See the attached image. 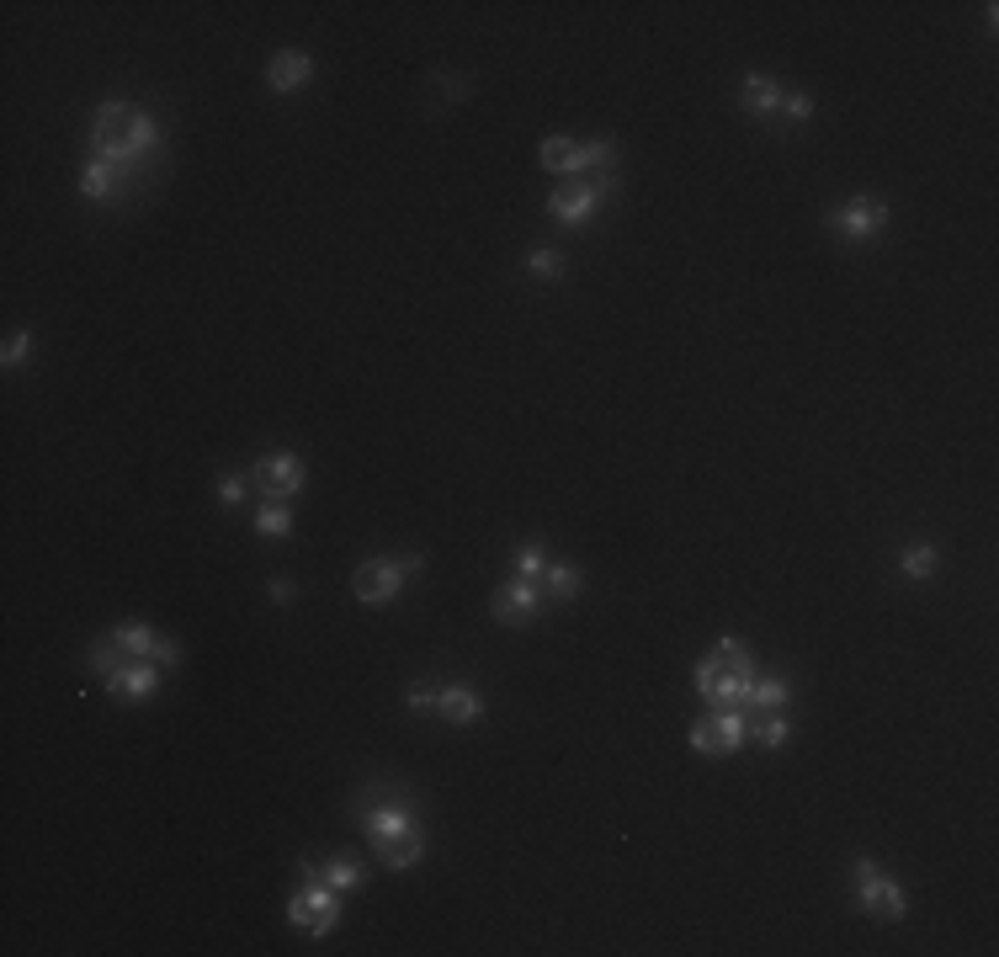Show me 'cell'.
Segmentation results:
<instances>
[{"label": "cell", "instance_id": "6da1fadb", "mask_svg": "<svg viewBox=\"0 0 999 957\" xmlns=\"http://www.w3.org/2000/svg\"><path fill=\"white\" fill-rule=\"evenodd\" d=\"M155 144H160V128H155V117H149V112L128 107V102L96 107L91 149H96V160L112 165V171H133V165H139Z\"/></svg>", "mask_w": 999, "mask_h": 957}, {"label": "cell", "instance_id": "7a4b0ae2", "mask_svg": "<svg viewBox=\"0 0 999 957\" xmlns=\"http://www.w3.org/2000/svg\"><path fill=\"white\" fill-rule=\"evenodd\" d=\"M750 654H744L739 638H723V644L697 665V692L713 702V708H744V692H750Z\"/></svg>", "mask_w": 999, "mask_h": 957}, {"label": "cell", "instance_id": "3957f363", "mask_svg": "<svg viewBox=\"0 0 999 957\" xmlns=\"http://www.w3.org/2000/svg\"><path fill=\"white\" fill-rule=\"evenodd\" d=\"M335 894H341V888H330L325 878H314V872H309L303 888L287 899V920H293L298 931H309V936H325L335 920H341V899H335Z\"/></svg>", "mask_w": 999, "mask_h": 957}, {"label": "cell", "instance_id": "277c9868", "mask_svg": "<svg viewBox=\"0 0 999 957\" xmlns=\"http://www.w3.org/2000/svg\"><path fill=\"white\" fill-rule=\"evenodd\" d=\"M744 740H750L744 708H713L707 718L691 724V750H702V755H734Z\"/></svg>", "mask_w": 999, "mask_h": 957}, {"label": "cell", "instance_id": "5b68a950", "mask_svg": "<svg viewBox=\"0 0 999 957\" xmlns=\"http://www.w3.org/2000/svg\"><path fill=\"white\" fill-rule=\"evenodd\" d=\"M420 564H426L420 553H415V559H372V564L357 569L351 591H357V601H367V607H383V601H394V596H399L404 575H420Z\"/></svg>", "mask_w": 999, "mask_h": 957}, {"label": "cell", "instance_id": "8992f818", "mask_svg": "<svg viewBox=\"0 0 999 957\" xmlns=\"http://www.w3.org/2000/svg\"><path fill=\"white\" fill-rule=\"evenodd\" d=\"M856 888H861V904H867V915H877V920H899V915H904L899 883L883 878L872 856H861V862H856Z\"/></svg>", "mask_w": 999, "mask_h": 957}, {"label": "cell", "instance_id": "52a82bcc", "mask_svg": "<svg viewBox=\"0 0 999 957\" xmlns=\"http://www.w3.org/2000/svg\"><path fill=\"white\" fill-rule=\"evenodd\" d=\"M250 479H261L266 500H287V495L303 490V463L293 458V452H272V458L256 463V474H250Z\"/></svg>", "mask_w": 999, "mask_h": 957}, {"label": "cell", "instance_id": "ba28073f", "mask_svg": "<svg viewBox=\"0 0 999 957\" xmlns=\"http://www.w3.org/2000/svg\"><path fill=\"white\" fill-rule=\"evenodd\" d=\"M883 224H888V203H877V197H856L845 213H835V229L845 240H872V234H883Z\"/></svg>", "mask_w": 999, "mask_h": 957}, {"label": "cell", "instance_id": "9c48e42d", "mask_svg": "<svg viewBox=\"0 0 999 957\" xmlns=\"http://www.w3.org/2000/svg\"><path fill=\"white\" fill-rule=\"evenodd\" d=\"M601 197H606V192L596 187V181H590V187H585V181H580V187H558V192L548 197V213L558 218V224H585V218L601 208Z\"/></svg>", "mask_w": 999, "mask_h": 957}, {"label": "cell", "instance_id": "30bf717a", "mask_svg": "<svg viewBox=\"0 0 999 957\" xmlns=\"http://www.w3.org/2000/svg\"><path fill=\"white\" fill-rule=\"evenodd\" d=\"M537 607H543V596H537V580H511L495 591V617L500 623H527V617H537Z\"/></svg>", "mask_w": 999, "mask_h": 957}, {"label": "cell", "instance_id": "8fae6325", "mask_svg": "<svg viewBox=\"0 0 999 957\" xmlns=\"http://www.w3.org/2000/svg\"><path fill=\"white\" fill-rule=\"evenodd\" d=\"M160 686V670L149 665V660H139V665H123V670H112L107 676V692L112 697H123V702H144L149 692Z\"/></svg>", "mask_w": 999, "mask_h": 957}, {"label": "cell", "instance_id": "7c38bea8", "mask_svg": "<svg viewBox=\"0 0 999 957\" xmlns=\"http://www.w3.org/2000/svg\"><path fill=\"white\" fill-rule=\"evenodd\" d=\"M309 75H314V59L303 54V48H287V54L272 59V70H266V80H272L277 91H298V86H309Z\"/></svg>", "mask_w": 999, "mask_h": 957}, {"label": "cell", "instance_id": "4fadbf2b", "mask_svg": "<svg viewBox=\"0 0 999 957\" xmlns=\"http://www.w3.org/2000/svg\"><path fill=\"white\" fill-rule=\"evenodd\" d=\"M436 713L447 718V724H479L484 702L473 686H442V697H436Z\"/></svg>", "mask_w": 999, "mask_h": 957}, {"label": "cell", "instance_id": "5bb4252c", "mask_svg": "<svg viewBox=\"0 0 999 957\" xmlns=\"http://www.w3.org/2000/svg\"><path fill=\"white\" fill-rule=\"evenodd\" d=\"M404 830H415V819H410V809H404V803H372V814H367L372 846H378V841H394V835H404Z\"/></svg>", "mask_w": 999, "mask_h": 957}, {"label": "cell", "instance_id": "9a60e30c", "mask_svg": "<svg viewBox=\"0 0 999 957\" xmlns=\"http://www.w3.org/2000/svg\"><path fill=\"white\" fill-rule=\"evenodd\" d=\"M787 681L782 676H750V692H744V708H766V713H782L787 708Z\"/></svg>", "mask_w": 999, "mask_h": 957}, {"label": "cell", "instance_id": "2e32d148", "mask_svg": "<svg viewBox=\"0 0 999 957\" xmlns=\"http://www.w3.org/2000/svg\"><path fill=\"white\" fill-rule=\"evenodd\" d=\"M378 856H383V867H415L426 856V841H420V830H404L394 841H378Z\"/></svg>", "mask_w": 999, "mask_h": 957}, {"label": "cell", "instance_id": "e0dca14e", "mask_svg": "<svg viewBox=\"0 0 999 957\" xmlns=\"http://www.w3.org/2000/svg\"><path fill=\"white\" fill-rule=\"evenodd\" d=\"M117 176H123V171H112V165H107V160H96V155H91V165H86V176H80V192H86V197H91V203H107V197L117 192Z\"/></svg>", "mask_w": 999, "mask_h": 957}, {"label": "cell", "instance_id": "ac0fdd59", "mask_svg": "<svg viewBox=\"0 0 999 957\" xmlns=\"http://www.w3.org/2000/svg\"><path fill=\"white\" fill-rule=\"evenodd\" d=\"M612 160H617L612 139H590V144L580 149V171H574V176H590V181H601V176H612Z\"/></svg>", "mask_w": 999, "mask_h": 957}, {"label": "cell", "instance_id": "d6986e66", "mask_svg": "<svg viewBox=\"0 0 999 957\" xmlns=\"http://www.w3.org/2000/svg\"><path fill=\"white\" fill-rule=\"evenodd\" d=\"M750 112H771V107H782V86H776L771 75H750L744 80V96H739Z\"/></svg>", "mask_w": 999, "mask_h": 957}, {"label": "cell", "instance_id": "ffe728a7", "mask_svg": "<svg viewBox=\"0 0 999 957\" xmlns=\"http://www.w3.org/2000/svg\"><path fill=\"white\" fill-rule=\"evenodd\" d=\"M543 165L553 176H574L580 171V144L574 139H543Z\"/></svg>", "mask_w": 999, "mask_h": 957}, {"label": "cell", "instance_id": "44dd1931", "mask_svg": "<svg viewBox=\"0 0 999 957\" xmlns=\"http://www.w3.org/2000/svg\"><path fill=\"white\" fill-rule=\"evenodd\" d=\"M256 527H261V537H287V532H293V511H287L282 500H266L261 516H256Z\"/></svg>", "mask_w": 999, "mask_h": 957}, {"label": "cell", "instance_id": "7402d4cb", "mask_svg": "<svg viewBox=\"0 0 999 957\" xmlns=\"http://www.w3.org/2000/svg\"><path fill=\"white\" fill-rule=\"evenodd\" d=\"M112 638H117V649H128V654H155V644H160V638L149 633L144 623H123Z\"/></svg>", "mask_w": 999, "mask_h": 957}, {"label": "cell", "instance_id": "603a6c76", "mask_svg": "<svg viewBox=\"0 0 999 957\" xmlns=\"http://www.w3.org/2000/svg\"><path fill=\"white\" fill-rule=\"evenodd\" d=\"M930 569H936V548H930V543L904 548V575H909V580H925Z\"/></svg>", "mask_w": 999, "mask_h": 957}, {"label": "cell", "instance_id": "cb8c5ba5", "mask_svg": "<svg viewBox=\"0 0 999 957\" xmlns=\"http://www.w3.org/2000/svg\"><path fill=\"white\" fill-rule=\"evenodd\" d=\"M787 734H792V724L782 713H771L766 724H755V745H766V750H782L787 745Z\"/></svg>", "mask_w": 999, "mask_h": 957}, {"label": "cell", "instance_id": "d4e9b609", "mask_svg": "<svg viewBox=\"0 0 999 957\" xmlns=\"http://www.w3.org/2000/svg\"><path fill=\"white\" fill-rule=\"evenodd\" d=\"M91 670H96L101 681H107L112 670H123V654H117V638H101V644L91 649Z\"/></svg>", "mask_w": 999, "mask_h": 957}, {"label": "cell", "instance_id": "484cf974", "mask_svg": "<svg viewBox=\"0 0 999 957\" xmlns=\"http://www.w3.org/2000/svg\"><path fill=\"white\" fill-rule=\"evenodd\" d=\"M574 591H580V575H574V569H564V564H548V596H553V601H569Z\"/></svg>", "mask_w": 999, "mask_h": 957}, {"label": "cell", "instance_id": "4316f807", "mask_svg": "<svg viewBox=\"0 0 999 957\" xmlns=\"http://www.w3.org/2000/svg\"><path fill=\"white\" fill-rule=\"evenodd\" d=\"M325 883H330V888H357V883H362V867L351 862V856H335V862L325 867Z\"/></svg>", "mask_w": 999, "mask_h": 957}, {"label": "cell", "instance_id": "83f0119b", "mask_svg": "<svg viewBox=\"0 0 999 957\" xmlns=\"http://www.w3.org/2000/svg\"><path fill=\"white\" fill-rule=\"evenodd\" d=\"M516 575H521V580H537V575H548V553L537 548V543H532V548H521V553H516Z\"/></svg>", "mask_w": 999, "mask_h": 957}, {"label": "cell", "instance_id": "f1b7e54d", "mask_svg": "<svg viewBox=\"0 0 999 957\" xmlns=\"http://www.w3.org/2000/svg\"><path fill=\"white\" fill-rule=\"evenodd\" d=\"M527 272H532V277H558V272H564V256H558V250H532V256H527Z\"/></svg>", "mask_w": 999, "mask_h": 957}, {"label": "cell", "instance_id": "f546056e", "mask_svg": "<svg viewBox=\"0 0 999 957\" xmlns=\"http://www.w3.org/2000/svg\"><path fill=\"white\" fill-rule=\"evenodd\" d=\"M782 112L792 117V123H803V117L814 112V96H803V91H782Z\"/></svg>", "mask_w": 999, "mask_h": 957}, {"label": "cell", "instance_id": "4dcf8cb0", "mask_svg": "<svg viewBox=\"0 0 999 957\" xmlns=\"http://www.w3.org/2000/svg\"><path fill=\"white\" fill-rule=\"evenodd\" d=\"M27 351H32V335H27V330H16L0 357H6V367H16V362H27Z\"/></svg>", "mask_w": 999, "mask_h": 957}, {"label": "cell", "instance_id": "1f68e13d", "mask_svg": "<svg viewBox=\"0 0 999 957\" xmlns=\"http://www.w3.org/2000/svg\"><path fill=\"white\" fill-rule=\"evenodd\" d=\"M436 697H442L436 686H410V692H404V702H410V708H436Z\"/></svg>", "mask_w": 999, "mask_h": 957}, {"label": "cell", "instance_id": "d6a6232c", "mask_svg": "<svg viewBox=\"0 0 999 957\" xmlns=\"http://www.w3.org/2000/svg\"><path fill=\"white\" fill-rule=\"evenodd\" d=\"M218 500H224V506H240V500H245V484H240V479H234V474H229L224 484H218Z\"/></svg>", "mask_w": 999, "mask_h": 957}, {"label": "cell", "instance_id": "836d02e7", "mask_svg": "<svg viewBox=\"0 0 999 957\" xmlns=\"http://www.w3.org/2000/svg\"><path fill=\"white\" fill-rule=\"evenodd\" d=\"M155 660H160V665H176V660H181V649L171 644V638H160V644H155Z\"/></svg>", "mask_w": 999, "mask_h": 957}]
</instances>
